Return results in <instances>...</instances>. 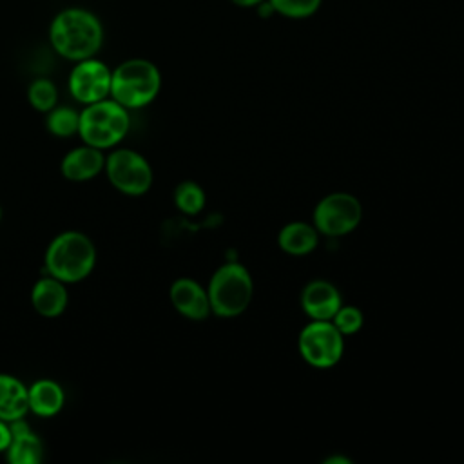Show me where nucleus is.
Listing matches in <instances>:
<instances>
[{
    "instance_id": "obj_25",
    "label": "nucleus",
    "mask_w": 464,
    "mask_h": 464,
    "mask_svg": "<svg viewBox=\"0 0 464 464\" xmlns=\"http://www.w3.org/2000/svg\"><path fill=\"white\" fill-rule=\"evenodd\" d=\"M0 218H2V210H0Z\"/></svg>"
},
{
    "instance_id": "obj_1",
    "label": "nucleus",
    "mask_w": 464,
    "mask_h": 464,
    "mask_svg": "<svg viewBox=\"0 0 464 464\" xmlns=\"http://www.w3.org/2000/svg\"><path fill=\"white\" fill-rule=\"evenodd\" d=\"M49 42L62 58L80 62L102 49L103 24L87 7H63L49 24Z\"/></svg>"
},
{
    "instance_id": "obj_17",
    "label": "nucleus",
    "mask_w": 464,
    "mask_h": 464,
    "mask_svg": "<svg viewBox=\"0 0 464 464\" xmlns=\"http://www.w3.org/2000/svg\"><path fill=\"white\" fill-rule=\"evenodd\" d=\"M44 455L42 442L29 431L14 435L7 448V459L11 464H40Z\"/></svg>"
},
{
    "instance_id": "obj_10",
    "label": "nucleus",
    "mask_w": 464,
    "mask_h": 464,
    "mask_svg": "<svg viewBox=\"0 0 464 464\" xmlns=\"http://www.w3.org/2000/svg\"><path fill=\"white\" fill-rule=\"evenodd\" d=\"M341 304L343 297L337 286L324 279L310 281L301 292V306L310 319L330 321Z\"/></svg>"
},
{
    "instance_id": "obj_22",
    "label": "nucleus",
    "mask_w": 464,
    "mask_h": 464,
    "mask_svg": "<svg viewBox=\"0 0 464 464\" xmlns=\"http://www.w3.org/2000/svg\"><path fill=\"white\" fill-rule=\"evenodd\" d=\"M268 2L276 13L288 18H306L314 14L321 5V0H268Z\"/></svg>"
},
{
    "instance_id": "obj_23",
    "label": "nucleus",
    "mask_w": 464,
    "mask_h": 464,
    "mask_svg": "<svg viewBox=\"0 0 464 464\" xmlns=\"http://www.w3.org/2000/svg\"><path fill=\"white\" fill-rule=\"evenodd\" d=\"M11 430L9 424L5 420L0 419V451H7L9 444H11Z\"/></svg>"
},
{
    "instance_id": "obj_18",
    "label": "nucleus",
    "mask_w": 464,
    "mask_h": 464,
    "mask_svg": "<svg viewBox=\"0 0 464 464\" xmlns=\"http://www.w3.org/2000/svg\"><path fill=\"white\" fill-rule=\"evenodd\" d=\"M80 127V114L71 107H53L47 116V129L51 134L67 138L78 132Z\"/></svg>"
},
{
    "instance_id": "obj_15",
    "label": "nucleus",
    "mask_w": 464,
    "mask_h": 464,
    "mask_svg": "<svg viewBox=\"0 0 464 464\" xmlns=\"http://www.w3.org/2000/svg\"><path fill=\"white\" fill-rule=\"evenodd\" d=\"M29 411V390L13 375L0 373V419L9 422Z\"/></svg>"
},
{
    "instance_id": "obj_16",
    "label": "nucleus",
    "mask_w": 464,
    "mask_h": 464,
    "mask_svg": "<svg viewBox=\"0 0 464 464\" xmlns=\"http://www.w3.org/2000/svg\"><path fill=\"white\" fill-rule=\"evenodd\" d=\"M63 406L62 386L49 379H40L29 388V410L40 417H51Z\"/></svg>"
},
{
    "instance_id": "obj_19",
    "label": "nucleus",
    "mask_w": 464,
    "mask_h": 464,
    "mask_svg": "<svg viewBox=\"0 0 464 464\" xmlns=\"http://www.w3.org/2000/svg\"><path fill=\"white\" fill-rule=\"evenodd\" d=\"M174 203L185 214H198L205 207V192L194 181H183L174 190Z\"/></svg>"
},
{
    "instance_id": "obj_12",
    "label": "nucleus",
    "mask_w": 464,
    "mask_h": 464,
    "mask_svg": "<svg viewBox=\"0 0 464 464\" xmlns=\"http://www.w3.org/2000/svg\"><path fill=\"white\" fill-rule=\"evenodd\" d=\"M105 165L102 149L85 145L72 149L62 161V174L72 181H85L94 178Z\"/></svg>"
},
{
    "instance_id": "obj_6",
    "label": "nucleus",
    "mask_w": 464,
    "mask_h": 464,
    "mask_svg": "<svg viewBox=\"0 0 464 464\" xmlns=\"http://www.w3.org/2000/svg\"><path fill=\"white\" fill-rule=\"evenodd\" d=\"M297 348L306 364L326 370L341 361L344 353V335L332 321L310 319V323L299 332Z\"/></svg>"
},
{
    "instance_id": "obj_3",
    "label": "nucleus",
    "mask_w": 464,
    "mask_h": 464,
    "mask_svg": "<svg viewBox=\"0 0 464 464\" xmlns=\"http://www.w3.org/2000/svg\"><path fill=\"white\" fill-rule=\"evenodd\" d=\"M207 292L212 314L236 317L248 308L254 297V281L246 266L239 261H228L212 274Z\"/></svg>"
},
{
    "instance_id": "obj_13",
    "label": "nucleus",
    "mask_w": 464,
    "mask_h": 464,
    "mask_svg": "<svg viewBox=\"0 0 464 464\" xmlns=\"http://www.w3.org/2000/svg\"><path fill=\"white\" fill-rule=\"evenodd\" d=\"M319 243V232L306 221H290L277 234V245L285 254L306 256L315 250Z\"/></svg>"
},
{
    "instance_id": "obj_4",
    "label": "nucleus",
    "mask_w": 464,
    "mask_h": 464,
    "mask_svg": "<svg viewBox=\"0 0 464 464\" xmlns=\"http://www.w3.org/2000/svg\"><path fill=\"white\" fill-rule=\"evenodd\" d=\"M96 250L92 241L82 232H63L53 239L45 252L49 276L62 283H76L87 277L94 266Z\"/></svg>"
},
{
    "instance_id": "obj_2",
    "label": "nucleus",
    "mask_w": 464,
    "mask_h": 464,
    "mask_svg": "<svg viewBox=\"0 0 464 464\" xmlns=\"http://www.w3.org/2000/svg\"><path fill=\"white\" fill-rule=\"evenodd\" d=\"M160 69L145 58H129L121 62L111 76V94L125 109L149 105L160 92Z\"/></svg>"
},
{
    "instance_id": "obj_14",
    "label": "nucleus",
    "mask_w": 464,
    "mask_h": 464,
    "mask_svg": "<svg viewBox=\"0 0 464 464\" xmlns=\"http://www.w3.org/2000/svg\"><path fill=\"white\" fill-rule=\"evenodd\" d=\"M33 306L44 317H56L67 306V290L56 277H42L31 292Z\"/></svg>"
},
{
    "instance_id": "obj_9",
    "label": "nucleus",
    "mask_w": 464,
    "mask_h": 464,
    "mask_svg": "<svg viewBox=\"0 0 464 464\" xmlns=\"http://www.w3.org/2000/svg\"><path fill=\"white\" fill-rule=\"evenodd\" d=\"M69 74V92L80 103H94L111 94L112 71L94 56L74 62Z\"/></svg>"
},
{
    "instance_id": "obj_20",
    "label": "nucleus",
    "mask_w": 464,
    "mask_h": 464,
    "mask_svg": "<svg viewBox=\"0 0 464 464\" xmlns=\"http://www.w3.org/2000/svg\"><path fill=\"white\" fill-rule=\"evenodd\" d=\"M27 98H29V103L36 109V111H42V112H47L51 111L54 105H56V100H58V91H56V85L47 80V78H36L29 89H27Z\"/></svg>"
},
{
    "instance_id": "obj_5",
    "label": "nucleus",
    "mask_w": 464,
    "mask_h": 464,
    "mask_svg": "<svg viewBox=\"0 0 464 464\" xmlns=\"http://www.w3.org/2000/svg\"><path fill=\"white\" fill-rule=\"evenodd\" d=\"M130 125L129 112L116 100L89 103L80 112L78 132L82 140L96 149H109L123 140Z\"/></svg>"
},
{
    "instance_id": "obj_7",
    "label": "nucleus",
    "mask_w": 464,
    "mask_h": 464,
    "mask_svg": "<svg viewBox=\"0 0 464 464\" xmlns=\"http://www.w3.org/2000/svg\"><path fill=\"white\" fill-rule=\"evenodd\" d=\"M312 219L319 234L341 237L357 228L362 219V207L353 194L332 192L317 201Z\"/></svg>"
},
{
    "instance_id": "obj_8",
    "label": "nucleus",
    "mask_w": 464,
    "mask_h": 464,
    "mask_svg": "<svg viewBox=\"0 0 464 464\" xmlns=\"http://www.w3.org/2000/svg\"><path fill=\"white\" fill-rule=\"evenodd\" d=\"M107 176L114 188L129 196H141L152 185V169L149 161L129 149L112 152L105 161Z\"/></svg>"
},
{
    "instance_id": "obj_24",
    "label": "nucleus",
    "mask_w": 464,
    "mask_h": 464,
    "mask_svg": "<svg viewBox=\"0 0 464 464\" xmlns=\"http://www.w3.org/2000/svg\"><path fill=\"white\" fill-rule=\"evenodd\" d=\"M230 2L239 7H257L263 0H230Z\"/></svg>"
},
{
    "instance_id": "obj_21",
    "label": "nucleus",
    "mask_w": 464,
    "mask_h": 464,
    "mask_svg": "<svg viewBox=\"0 0 464 464\" xmlns=\"http://www.w3.org/2000/svg\"><path fill=\"white\" fill-rule=\"evenodd\" d=\"M335 328L344 335H353L357 334L361 328H362V323H364V317H362V312L357 308V306H352V304H341V308L335 312V315L330 319Z\"/></svg>"
},
{
    "instance_id": "obj_11",
    "label": "nucleus",
    "mask_w": 464,
    "mask_h": 464,
    "mask_svg": "<svg viewBox=\"0 0 464 464\" xmlns=\"http://www.w3.org/2000/svg\"><path fill=\"white\" fill-rule=\"evenodd\" d=\"M172 306L192 321H203L210 314L208 292L190 277H179L170 286Z\"/></svg>"
}]
</instances>
